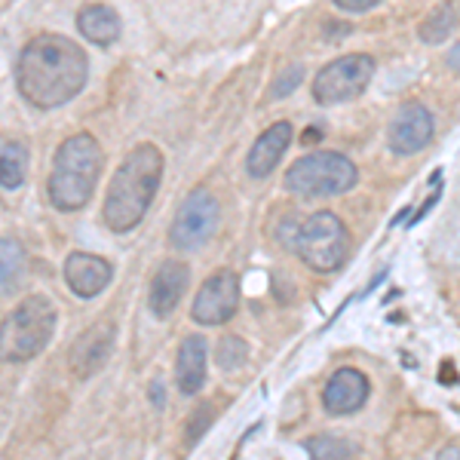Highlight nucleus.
Returning a JSON list of instances; mask_svg holds the SVG:
<instances>
[{"label":"nucleus","instance_id":"f257e3e1","mask_svg":"<svg viewBox=\"0 0 460 460\" xmlns=\"http://www.w3.org/2000/svg\"><path fill=\"white\" fill-rule=\"evenodd\" d=\"M89 80V58L62 34H37L16 62V89L37 111H53L77 99Z\"/></svg>","mask_w":460,"mask_h":460},{"label":"nucleus","instance_id":"f03ea898","mask_svg":"<svg viewBox=\"0 0 460 460\" xmlns=\"http://www.w3.org/2000/svg\"><path fill=\"white\" fill-rule=\"evenodd\" d=\"M163 181V154L157 145H136L117 166L102 206L111 234H129L145 221Z\"/></svg>","mask_w":460,"mask_h":460},{"label":"nucleus","instance_id":"7ed1b4c3","mask_svg":"<svg viewBox=\"0 0 460 460\" xmlns=\"http://www.w3.org/2000/svg\"><path fill=\"white\" fill-rule=\"evenodd\" d=\"M102 169H105V154L89 132H77V136L65 138L53 157V172H49L47 181L49 203L58 212L86 209L95 188H99Z\"/></svg>","mask_w":460,"mask_h":460},{"label":"nucleus","instance_id":"20e7f679","mask_svg":"<svg viewBox=\"0 0 460 460\" xmlns=\"http://www.w3.org/2000/svg\"><path fill=\"white\" fill-rule=\"evenodd\" d=\"M56 332V307L43 295H28L16 304L10 316L4 319L0 350L6 362H28L37 353L47 350L49 338Z\"/></svg>","mask_w":460,"mask_h":460},{"label":"nucleus","instance_id":"39448f33","mask_svg":"<svg viewBox=\"0 0 460 460\" xmlns=\"http://www.w3.org/2000/svg\"><path fill=\"white\" fill-rule=\"evenodd\" d=\"M292 246L310 270L335 273L344 267L347 258H350L353 240L344 221H341L335 212L323 209V212L310 215L307 221H301L298 230H295Z\"/></svg>","mask_w":460,"mask_h":460},{"label":"nucleus","instance_id":"423d86ee","mask_svg":"<svg viewBox=\"0 0 460 460\" xmlns=\"http://www.w3.org/2000/svg\"><path fill=\"white\" fill-rule=\"evenodd\" d=\"M359 169L338 151H316L295 160L286 172V188L298 197H338L356 188Z\"/></svg>","mask_w":460,"mask_h":460},{"label":"nucleus","instance_id":"0eeeda50","mask_svg":"<svg viewBox=\"0 0 460 460\" xmlns=\"http://www.w3.org/2000/svg\"><path fill=\"white\" fill-rule=\"evenodd\" d=\"M375 77V58L368 53H350L316 71L310 93L319 105H341L362 93Z\"/></svg>","mask_w":460,"mask_h":460},{"label":"nucleus","instance_id":"6e6552de","mask_svg":"<svg viewBox=\"0 0 460 460\" xmlns=\"http://www.w3.org/2000/svg\"><path fill=\"white\" fill-rule=\"evenodd\" d=\"M218 221H221V209L215 194L209 188H194L172 218L169 243L178 252H194L212 240L215 230H218Z\"/></svg>","mask_w":460,"mask_h":460},{"label":"nucleus","instance_id":"1a4fd4ad","mask_svg":"<svg viewBox=\"0 0 460 460\" xmlns=\"http://www.w3.org/2000/svg\"><path fill=\"white\" fill-rule=\"evenodd\" d=\"M236 307H240V277L234 270H215L199 286L190 304V319L199 325H225L234 319Z\"/></svg>","mask_w":460,"mask_h":460},{"label":"nucleus","instance_id":"9d476101","mask_svg":"<svg viewBox=\"0 0 460 460\" xmlns=\"http://www.w3.org/2000/svg\"><path fill=\"white\" fill-rule=\"evenodd\" d=\"M433 129H436V123H433L429 108L420 105V102H405V105L396 111V117L390 120L387 145L396 157H411V154H420L433 142Z\"/></svg>","mask_w":460,"mask_h":460},{"label":"nucleus","instance_id":"9b49d317","mask_svg":"<svg viewBox=\"0 0 460 460\" xmlns=\"http://www.w3.org/2000/svg\"><path fill=\"white\" fill-rule=\"evenodd\" d=\"M114 338H117L114 319H99L95 325H89L84 335L71 344V353H68V366L74 377L86 381V377H93L95 372H102L105 362L111 359V353H114Z\"/></svg>","mask_w":460,"mask_h":460},{"label":"nucleus","instance_id":"f8f14e48","mask_svg":"<svg viewBox=\"0 0 460 460\" xmlns=\"http://www.w3.org/2000/svg\"><path fill=\"white\" fill-rule=\"evenodd\" d=\"M114 279V267L108 258L89 255V252H71L65 258V283L77 298H95L111 286Z\"/></svg>","mask_w":460,"mask_h":460},{"label":"nucleus","instance_id":"ddd939ff","mask_svg":"<svg viewBox=\"0 0 460 460\" xmlns=\"http://www.w3.org/2000/svg\"><path fill=\"white\" fill-rule=\"evenodd\" d=\"M368 393H372L368 377L362 375L359 368L344 366L329 377V384H325L323 408L329 414H335V418H344V414L359 411V408L368 402Z\"/></svg>","mask_w":460,"mask_h":460},{"label":"nucleus","instance_id":"4468645a","mask_svg":"<svg viewBox=\"0 0 460 460\" xmlns=\"http://www.w3.org/2000/svg\"><path fill=\"white\" fill-rule=\"evenodd\" d=\"M292 145V123L288 120H277L270 123L261 136L255 138V145L249 147L246 157V172L252 178H267L273 175V169L283 163V154Z\"/></svg>","mask_w":460,"mask_h":460},{"label":"nucleus","instance_id":"2eb2a0df","mask_svg":"<svg viewBox=\"0 0 460 460\" xmlns=\"http://www.w3.org/2000/svg\"><path fill=\"white\" fill-rule=\"evenodd\" d=\"M188 279H190V270L184 261H175V258L163 261L160 270L154 273L151 295H147V301H151V314L157 319L172 316L178 310V304H181V295H184V288H188Z\"/></svg>","mask_w":460,"mask_h":460},{"label":"nucleus","instance_id":"dca6fc26","mask_svg":"<svg viewBox=\"0 0 460 460\" xmlns=\"http://www.w3.org/2000/svg\"><path fill=\"white\" fill-rule=\"evenodd\" d=\"M206 338L203 335H188L178 347V362H175V384L184 396H197L206 384Z\"/></svg>","mask_w":460,"mask_h":460},{"label":"nucleus","instance_id":"f3484780","mask_svg":"<svg viewBox=\"0 0 460 460\" xmlns=\"http://www.w3.org/2000/svg\"><path fill=\"white\" fill-rule=\"evenodd\" d=\"M77 31L86 37L95 47H111V43L120 40V16H117L111 6L105 4H86L84 10L77 13Z\"/></svg>","mask_w":460,"mask_h":460},{"label":"nucleus","instance_id":"a211bd4d","mask_svg":"<svg viewBox=\"0 0 460 460\" xmlns=\"http://www.w3.org/2000/svg\"><path fill=\"white\" fill-rule=\"evenodd\" d=\"M457 13H460V0H442V4L420 22L418 37L424 43H445L451 37V31L457 28Z\"/></svg>","mask_w":460,"mask_h":460},{"label":"nucleus","instance_id":"6ab92c4d","mask_svg":"<svg viewBox=\"0 0 460 460\" xmlns=\"http://www.w3.org/2000/svg\"><path fill=\"white\" fill-rule=\"evenodd\" d=\"M28 172V147L19 138H6L0 147V184L4 190H16L22 188Z\"/></svg>","mask_w":460,"mask_h":460},{"label":"nucleus","instance_id":"aec40b11","mask_svg":"<svg viewBox=\"0 0 460 460\" xmlns=\"http://www.w3.org/2000/svg\"><path fill=\"white\" fill-rule=\"evenodd\" d=\"M0 279H4V295H10L13 288L19 286L22 270H25V252H22V243L13 240V236H4L0 240Z\"/></svg>","mask_w":460,"mask_h":460},{"label":"nucleus","instance_id":"412c9836","mask_svg":"<svg viewBox=\"0 0 460 460\" xmlns=\"http://www.w3.org/2000/svg\"><path fill=\"white\" fill-rule=\"evenodd\" d=\"M215 359H218V366L225 368V372H234V368H240L243 362L249 359V347H246V341L236 338V335L221 338L218 350H215Z\"/></svg>","mask_w":460,"mask_h":460},{"label":"nucleus","instance_id":"4be33fe9","mask_svg":"<svg viewBox=\"0 0 460 460\" xmlns=\"http://www.w3.org/2000/svg\"><path fill=\"white\" fill-rule=\"evenodd\" d=\"M304 451L316 460H325V457H335V460H344V457H353V448L341 439H332V436H314V439L304 442Z\"/></svg>","mask_w":460,"mask_h":460},{"label":"nucleus","instance_id":"5701e85b","mask_svg":"<svg viewBox=\"0 0 460 460\" xmlns=\"http://www.w3.org/2000/svg\"><path fill=\"white\" fill-rule=\"evenodd\" d=\"M301 80H304V68H301V65H288V68L279 74L277 80H273L270 99H286V95H292L295 89L301 86Z\"/></svg>","mask_w":460,"mask_h":460},{"label":"nucleus","instance_id":"b1692460","mask_svg":"<svg viewBox=\"0 0 460 460\" xmlns=\"http://www.w3.org/2000/svg\"><path fill=\"white\" fill-rule=\"evenodd\" d=\"M212 420V405H197V411H194V418H190V424H188V448H194L197 445V439L203 436V429H206V424Z\"/></svg>","mask_w":460,"mask_h":460},{"label":"nucleus","instance_id":"393cba45","mask_svg":"<svg viewBox=\"0 0 460 460\" xmlns=\"http://www.w3.org/2000/svg\"><path fill=\"white\" fill-rule=\"evenodd\" d=\"M377 4H381V0H335V6L344 13H366Z\"/></svg>","mask_w":460,"mask_h":460},{"label":"nucleus","instance_id":"a878e982","mask_svg":"<svg viewBox=\"0 0 460 460\" xmlns=\"http://www.w3.org/2000/svg\"><path fill=\"white\" fill-rule=\"evenodd\" d=\"M151 402H154V408H163V402H166V390H163V381L151 384Z\"/></svg>","mask_w":460,"mask_h":460},{"label":"nucleus","instance_id":"bb28decb","mask_svg":"<svg viewBox=\"0 0 460 460\" xmlns=\"http://www.w3.org/2000/svg\"><path fill=\"white\" fill-rule=\"evenodd\" d=\"M439 381L445 384V387H451V384H457V372H455V368H451V362H442Z\"/></svg>","mask_w":460,"mask_h":460},{"label":"nucleus","instance_id":"cd10ccee","mask_svg":"<svg viewBox=\"0 0 460 460\" xmlns=\"http://www.w3.org/2000/svg\"><path fill=\"white\" fill-rule=\"evenodd\" d=\"M448 65H451L455 71H460V43H455V49L448 53Z\"/></svg>","mask_w":460,"mask_h":460},{"label":"nucleus","instance_id":"c85d7f7f","mask_svg":"<svg viewBox=\"0 0 460 460\" xmlns=\"http://www.w3.org/2000/svg\"><path fill=\"white\" fill-rule=\"evenodd\" d=\"M301 142H304V145H316V142H319V129H307V132L301 136Z\"/></svg>","mask_w":460,"mask_h":460}]
</instances>
